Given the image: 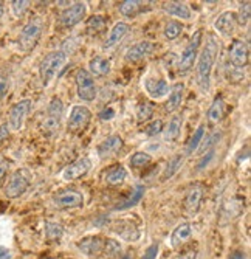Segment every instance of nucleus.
I'll use <instances>...</instances> for the list:
<instances>
[{"instance_id": "864d4df0", "label": "nucleus", "mask_w": 251, "mask_h": 259, "mask_svg": "<svg viewBox=\"0 0 251 259\" xmlns=\"http://www.w3.org/2000/svg\"><path fill=\"white\" fill-rule=\"evenodd\" d=\"M121 259H132V257L129 254H124V256H121Z\"/></svg>"}, {"instance_id": "ea45409f", "label": "nucleus", "mask_w": 251, "mask_h": 259, "mask_svg": "<svg viewBox=\"0 0 251 259\" xmlns=\"http://www.w3.org/2000/svg\"><path fill=\"white\" fill-rule=\"evenodd\" d=\"M236 16H237L239 25H246V23L249 22V16H251V5H249V2L240 4L239 13H236Z\"/></svg>"}, {"instance_id": "6e6552de", "label": "nucleus", "mask_w": 251, "mask_h": 259, "mask_svg": "<svg viewBox=\"0 0 251 259\" xmlns=\"http://www.w3.org/2000/svg\"><path fill=\"white\" fill-rule=\"evenodd\" d=\"M30 110H31V100H20L16 104H13L8 112V121H7L10 131L17 132L24 127V123Z\"/></svg>"}, {"instance_id": "dca6fc26", "label": "nucleus", "mask_w": 251, "mask_h": 259, "mask_svg": "<svg viewBox=\"0 0 251 259\" xmlns=\"http://www.w3.org/2000/svg\"><path fill=\"white\" fill-rule=\"evenodd\" d=\"M155 50V45L150 42V40H141L138 44H135L132 47H129L126 55H124V59L127 62H138L144 58H147L149 55H152V52Z\"/></svg>"}, {"instance_id": "0eeeda50", "label": "nucleus", "mask_w": 251, "mask_h": 259, "mask_svg": "<svg viewBox=\"0 0 251 259\" xmlns=\"http://www.w3.org/2000/svg\"><path fill=\"white\" fill-rule=\"evenodd\" d=\"M75 79H76V87H78V97L87 103L93 101L98 95V87H96L95 78L88 73V70L79 68L75 75Z\"/></svg>"}, {"instance_id": "c03bdc74", "label": "nucleus", "mask_w": 251, "mask_h": 259, "mask_svg": "<svg viewBox=\"0 0 251 259\" xmlns=\"http://www.w3.org/2000/svg\"><path fill=\"white\" fill-rule=\"evenodd\" d=\"M158 244H152V245H149L147 248H146V251H144V254H143V257L141 259H157V254H158Z\"/></svg>"}, {"instance_id": "09e8293b", "label": "nucleus", "mask_w": 251, "mask_h": 259, "mask_svg": "<svg viewBox=\"0 0 251 259\" xmlns=\"http://www.w3.org/2000/svg\"><path fill=\"white\" fill-rule=\"evenodd\" d=\"M177 259H197V251L195 250H188L177 256Z\"/></svg>"}, {"instance_id": "39448f33", "label": "nucleus", "mask_w": 251, "mask_h": 259, "mask_svg": "<svg viewBox=\"0 0 251 259\" xmlns=\"http://www.w3.org/2000/svg\"><path fill=\"white\" fill-rule=\"evenodd\" d=\"M62 116H64L62 100L58 97H53L47 107V115H45V118L40 123V131L43 132V135H47V137L55 135L59 131Z\"/></svg>"}, {"instance_id": "ddd939ff", "label": "nucleus", "mask_w": 251, "mask_h": 259, "mask_svg": "<svg viewBox=\"0 0 251 259\" xmlns=\"http://www.w3.org/2000/svg\"><path fill=\"white\" fill-rule=\"evenodd\" d=\"M239 27L237 16L234 11H223L216 20H214V30L223 36V37H231Z\"/></svg>"}, {"instance_id": "de8ad7c7", "label": "nucleus", "mask_w": 251, "mask_h": 259, "mask_svg": "<svg viewBox=\"0 0 251 259\" xmlns=\"http://www.w3.org/2000/svg\"><path fill=\"white\" fill-rule=\"evenodd\" d=\"M8 161L7 160H4V158H0V183L4 182V179H5V176H7V172H8Z\"/></svg>"}, {"instance_id": "603ef678", "label": "nucleus", "mask_w": 251, "mask_h": 259, "mask_svg": "<svg viewBox=\"0 0 251 259\" xmlns=\"http://www.w3.org/2000/svg\"><path fill=\"white\" fill-rule=\"evenodd\" d=\"M2 16H4V2H0V20H2Z\"/></svg>"}, {"instance_id": "72a5a7b5", "label": "nucleus", "mask_w": 251, "mask_h": 259, "mask_svg": "<svg viewBox=\"0 0 251 259\" xmlns=\"http://www.w3.org/2000/svg\"><path fill=\"white\" fill-rule=\"evenodd\" d=\"M154 115V104L149 103V101H144V103H140L138 107H136V121L140 124L149 121Z\"/></svg>"}, {"instance_id": "2f4dec72", "label": "nucleus", "mask_w": 251, "mask_h": 259, "mask_svg": "<svg viewBox=\"0 0 251 259\" xmlns=\"http://www.w3.org/2000/svg\"><path fill=\"white\" fill-rule=\"evenodd\" d=\"M43 233H45V238L47 241H59L64 234V227L58 222H53V221H47L43 225Z\"/></svg>"}, {"instance_id": "9b49d317", "label": "nucleus", "mask_w": 251, "mask_h": 259, "mask_svg": "<svg viewBox=\"0 0 251 259\" xmlns=\"http://www.w3.org/2000/svg\"><path fill=\"white\" fill-rule=\"evenodd\" d=\"M85 13H87V5L84 2H76L61 13L59 22L64 28H73L85 17Z\"/></svg>"}, {"instance_id": "9d476101", "label": "nucleus", "mask_w": 251, "mask_h": 259, "mask_svg": "<svg viewBox=\"0 0 251 259\" xmlns=\"http://www.w3.org/2000/svg\"><path fill=\"white\" fill-rule=\"evenodd\" d=\"M52 202L56 209H73L84 205V196L76 190H64L55 194Z\"/></svg>"}, {"instance_id": "c9c22d12", "label": "nucleus", "mask_w": 251, "mask_h": 259, "mask_svg": "<svg viewBox=\"0 0 251 259\" xmlns=\"http://www.w3.org/2000/svg\"><path fill=\"white\" fill-rule=\"evenodd\" d=\"M181 33H183V25H181V22H178V20H169L163 30V34L168 40L177 39Z\"/></svg>"}, {"instance_id": "b1692460", "label": "nucleus", "mask_w": 251, "mask_h": 259, "mask_svg": "<svg viewBox=\"0 0 251 259\" xmlns=\"http://www.w3.org/2000/svg\"><path fill=\"white\" fill-rule=\"evenodd\" d=\"M163 11L168 13L169 16L183 19V20H189L192 17L191 8L185 2H165L163 4Z\"/></svg>"}, {"instance_id": "79ce46f5", "label": "nucleus", "mask_w": 251, "mask_h": 259, "mask_svg": "<svg viewBox=\"0 0 251 259\" xmlns=\"http://www.w3.org/2000/svg\"><path fill=\"white\" fill-rule=\"evenodd\" d=\"M146 135L147 137H157L158 134H162L163 132V121L162 120H155L152 121L146 129H144Z\"/></svg>"}, {"instance_id": "a18cd8bd", "label": "nucleus", "mask_w": 251, "mask_h": 259, "mask_svg": "<svg viewBox=\"0 0 251 259\" xmlns=\"http://www.w3.org/2000/svg\"><path fill=\"white\" fill-rule=\"evenodd\" d=\"M113 116H115V109H113V107H106V109H103L99 112V118L103 121H109V120L113 118Z\"/></svg>"}, {"instance_id": "7ed1b4c3", "label": "nucleus", "mask_w": 251, "mask_h": 259, "mask_svg": "<svg viewBox=\"0 0 251 259\" xmlns=\"http://www.w3.org/2000/svg\"><path fill=\"white\" fill-rule=\"evenodd\" d=\"M65 62H67V53L64 50L52 52L45 56L39 67V75H40L42 84L48 85L55 79V76L59 73V70L65 65Z\"/></svg>"}, {"instance_id": "1a4fd4ad", "label": "nucleus", "mask_w": 251, "mask_h": 259, "mask_svg": "<svg viewBox=\"0 0 251 259\" xmlns=\"http://www.w3.org/2000/svg\"><path fill=\"white\" fill-rule=\"evenodd\" d=\"M90 121H92V112H90L88 107H85V106H73L72 112H70V116H68V121H67L68 132L79 134L90 124Z\"/></svg>"}, {"instance_id": "f3484780", "label": "nucleus", "mask_w": 251, "mask_h": 259, "mask_svg": "<svg viewBox=\"0 0 251 259\" xmlns=\"http://www.w3.org/2000/svg\"><path fill=\"white\" fill-rule=\"evenodd\" d=\"M203 196H205V186L203 185L195 183V185L188 188L186 196H185V208L189 214H195L198 211L200 203L203 200Z\"/></svg>"}, {"instance_id": "f8f14e48", "label": "nucleus", "mask_w": 251, "mask_h": 259, "mask_svg": "<svg viewBox=\"0 0 251 259\" xmlns=\"http://www.w3.org/2000/svg\"><path fill=\"white\" fill-rule=\"evenodd\" d=\"M90 169H92V160L88 157H79L75 161H72L70 164H67L61 176L64 180L72 182V180H78V179L84 177Z\"/></svg>"}, {"instance_id": "2eb2a0df", "label": "nucleus", "mask_w": 251, "mask_h": 259, "mask_svg": "<svg viewBox=\"0 0 251 259\" xmlns=\"http://www.w3.org/2000/svg\"><path fill=\"white\" fill-rule=\"evenodd\" d=\"M123 145H124V141H123V138L120 135H110V137L104 138L98 145V148H96L98 157L101 160L110 158V157H113V155L121 151Z\"/></svg>"}, {"instance_id": "a878e982", "label": "nucleus", "mask_w": 251, "mask_h": 259, "mask_svg": "<svg viewBox=\"0 0 251 259\" xmlns=\"http://www.w3.org/2000/svg\"><path fill=\"white\" fill-rule=\"evenodd\" d=\"M110 70V61L103 56H95L88 62V73L92 76H107Z\"/></svg>"}, {"instance_id": "4c0bfd02", "label": "nucleus", "mask_w": 251, "mask_h": 259, "mask_svg": "<svg viewBox=\"0 0 251 259\" xmlns=\"http://www.w3.org/2000/svg\"><path fill=\"white\" fill-rule=\"evenodd\" d=\"M152 161V155L147 152H135L130 157V166L133 168H143L146 164H149Z\"/></svg>"}, {"instance_id": "c85d7f7f", "label": "nucleus", "mask_w": 251, "mask_h": 259, "mask_svg": "<svg viewBox=\"0 0 251 259\" xmlns=\"http://www.w3.org/2000/svg\"><path fill=\"white\" fill-rule=\"evenodd\" d=\"M107 28V19L101 14H96V16H92L88 17L87 20V25H85V30L90 36H96V34H101L104 30Z\"/></svg>"}, {"instance_id": "393cba45", "label": "nucleus", "mask_w": 251, "mask_h": 259, "mask_svg": "<svg viewBox=\"0 0 251 259\" xmlns=\"http://www.w3.org/2000/svg\"><path fill=\"white\" fill-rule=\"evenodd\" d=\"M181 126H183V116L178 115V113L172 115L169 123L166 124V127H163V138H165V141H175L180 137Z\"/></svg>"}, {"instance_id": "5701e85b", "label": "nucleus", "mask_w": 251, "mask_h": 259, "mask_svg": "<svg viewBox=\"0 0 251 259\" xmlns=\"http://www.w3.org/2000/svg\"><path fill=\"white\" fill-rule=\"evenodd\" d=\"M103 247H104V239L101 236H88L78 242V248L87 256H93V254L101 253Z\"/></svg>"}, {"instance_id": "412c9836", "label": "nucleus", "mask_w": 251, "mask_h": 259, "mask_svg": "<svg viewBox=\"0 0 251 259\" xmlns=\"http://www.w3.org/2000/svg\"><path fill=\"white\" fill-rule=\"evenodd\" d=\"M129 30H130V27H129V23H126V22L115 23L113 28L110 30V33H109V36H107V39H106V42L103 45V49L109 50V49H112V47H115L117 44H120L127 36Z\"/></svg>"}, {"instance_id": "f257e3e1", "label": "nucleus", "mask_w": 251, "mask_h": 259, "mask_svg": "<svg viewBox=\"0 0 251 259\" xmlns=\"http://www.w3.org/2000/svg\"><path fill=\"white\" fill-rule=\"evenodd\" d=\"M220 52V44L219 39L214 34H208L207 42H205L202 52L197 56V65H195V73H197V84L202 92H208L211 84V75L213 68L217 61Z\"/></svg>"}, {"instance_id": "58836bf2", "label": "nucleus", "mask_w": 251, "mask_h": 259, "mask_svg": "<svg viewBox=\"0 0 251 259\" xmlns=\"http://www.w3.org/2000/svg\"><path fill=\"white\" fill-rule=\"evenodd\" d=\"M103 251H104L106 256L113 257V256H117L121 251V244L118 241H115V239H104Z\"/></svg>"}, {"instance_id": "cd10ccee", "label": "nucleus", "mask_w": 251, "mask_h": 259, "mask_svg": "<svg viewBox=\"0 0 251 259\" xmlns=\"http://www.w3.org/2000/svg\"><path fill=\"white\" fill-rule=\"evenodd\" d=\"M225 115V103L222 97H216L214 101L211 103L208 112H207V120L211 126H216L222 121Z\"/></svg>"}, {"instance_id": "a19ab883", "label": "nucleus", "mask_w": 251, "mask_h": 259, "mask_svg": "<svg viewBox=\"0 0 251 259\" xmlns=\"http://www.w3.org/2000/svg\"><path fill=\"white\" fill-rule=\"evenodd\" d=\"M30 8V2H27V0H17V2H11V10H13V14L16 17H22L27 10Z\"/></svg>"}, {"instance_id": "8fccbe9b", "label": "nucleus", "mask_w": 251, "mask_h": 259, "mask_svg": "<svg viewBox=\"0 0 251 259\" xmlns=\"http://www.w3.org/2000/svg\"><path fill=\"white\" fill-rule=\"evenodd\" d=\"M10 257H11L10 251L4 247H0V259H10Z\"/></svg>"}, {"instance_id": "423d86ee", "label": "nucleus", "mask_w": 251, "mask_h": 259, "mask_svg": "<svg viewBox=\"0 0 251 259\" xmlns=\"http://www.w3.org/2000/svg\"><path fill=\"white\" fill-rule=\"evenodd\" d=\"M202 39H203V31L202 30H197L191 39L188 40L185 50L181 52V56L178 59V72L181 75L188 73L189 70L194 67V62L197 61V56H198V50H200V45H202Z\"/></svg>"}, {"instance_id": "7c9ffc66", "label": "nucleus", "mask_w": 251, "mask_h": 259, "mask_svg": "<svg viewBox=\"0 0 251 259\" xmlns=\"http://www.w3.org/2000/svg\"><path fill=\"white\" fill-rule=\"evenodd\" d=\"M143 5L144 4L140 2V0H126V2H121L118 5V10L124 17H135L136 14L141 13Z\"/></svg>"}, {"instance_id": "a211bd4d", "label": "nucleus", "mask_w": 251, "mask_h": 259, "mask_svg": "<svg viewBox=\"0 0 251 259\" xmlns=\"http://www.w3.org/2000/svg\"><path fill=\"white\" fill-rule=\"evenodd\" d=\"M112 230L115 234H118L121 239L127 242H135L140 239V230L130 221H117L112 225Z\"/></svg>"}, {"instance_id": "49530a36", "label": "nucleus", "mask_w": 251, "mask_h": 259, "mask_svg": "<svg viewBox=\"0 0 251 259\" xmlns=\"http://www.w3.org/2000/svg\"><path fill=\"white\" fill-rule=\"evenodd\" d=\"M10 127H8V124L5 123V124H2L0 126V145H4L5 141L10 138Z\"/></svg>"}, {"instance_id": "aec40b11", "label": "nucleus", "mask_w": 251, "mask_h": 259, "mask_svg": "<svg viewBox=\"0 0 251 259\" xmlns=\"http://www.w3.org/2000/svg\"><path fill=\"white\" fill-rule=\"evenodd\" d=\"M144 89L152 100H162L169 93V84L160 78H147L144 81Z\"/></svg>"}, {"instance_id": "6ab92c4d", "label": "nucleus", "mask_w": 251, "mask_h": 259, "mask_svg": "<svg viewBox=\"0 0 251 259\" xmlns=\"http://www.w3.org/2000/svg\"><path fill=\"white\" fill-rule=\"evenodd\" d=\"M192 233H194L192 224H189V222L178 224L174 228L172 234H171V245H172V248H178L183 244H186L192 238Z\"/></svg>"}, {"instance_id": "e433bc0d", "label": "nucleus", "mask_w": 251, "mask_h": 259, "mask_svg": "<svg viewBox=\"0 0 251 259\" xmlns=\"http://www.w3.org/2000/svg\"><path fill=\"white\" fill-rule=\"evenodd\" d=\"M219 138H220V134H219V132H216V134H213V135H210V137H207V138H203V140H202V143H200V146H198V149H197V154H198V155H205L207 152L213 151L214 146L217 145Z\"/></svg>"}, {"instance_id": "4be33fe9", "label": "nucleus", "mask_w": 251, "mask_h": 259, "mask_svg": "<svg viewBox=\"0 0 251 259\" xmlns=\"http://www.w3.org/2000/svg\"><path fill=\"white\" fill-rule=\"evenodd\" d=\"M168 101L165 104L166 112H175L181 103H183V97H185V84L183 82H175L171 87V92L168 93Z\"/></svg>"}, {"instance_id": "4468645a", "label": "nucleus", "mask_w": 251, "mask_h": 259, "mask_svg": "<svg viewBox=\"0 0 251 259\" xmlns=\"http://www.w3.org/2000/svg\"><path fill=\"white\" fill-rule=\"evenodd\" d=\"M228 58H230V62L236 67V68H243L246 67L248 61H249V49L248 44L245 40L236 39L231 45L230 50H228Z\"/></svg>"}, {"instance_id": "20e7f679", "label": "nucleus", "mask_w": 251, "mask_h": 259, "mask_svg": "<svg viewBox=\"0 0 251 259\" xmlns=\"http://www.w3.org/2000/svg\"><path fill=\"white\" fill-rule=\"evenodd\" d=\"M31 185V176L27 169H16L4 186V194L8 199H19L24 196Z\"/></svg>"}, {"instance_id": "3c124183", "label": "nucleus", "mask_w": 251, "mask_h": 259, "mask_svg": "<svg viewBox=\"0 0 251 259\" xmlns=\"http://www.w3.org/2000/svg\"><path fill=\"white\" fill-rule=\"evenodd\" d=\"M230 259H248V257H246V254L243 251H236V253L231 254Z\"/></svg>"}, {"instance_id": "37998d69", "label": "nucleus", "mask_w": 251, "mask_h": 259, "mask_svg": "<svg viewBox=\"0 0 251 259\" xmlns=\"http://www.w3.org/2000/svg\"><path fill=\"white\" fill-rule=\"evenodd\" d=\"M8 90H10V78L5 72L0 70V100H4L7 97Z\"/></svg>"}, {"instance_id": "bb28decb", "label": "nucleus", "mask_w": 251, "mask_h": 259, "mask_svg": "<svg viewBox=\"0 0 251 259\" xmlns=\"http://www.w3.org/2000/svg\"><path fill=\"white\" fill-rule=\"evenodd\" d=\"M127 177V171L123 164H113L104 172V182L110 186L121 185Z\"/></svg>"}, {"instance_id": "473e14b6", "label": "nucleus", "mask_w": 251, "mask_h": 259, "mask_svg": "<svg viewBox=\"0 0 251 259\" xmlns=\"http://www.w3.org/2000/svg\"><path fill=\"white\" fill-rule=\"evenodd\" d=\"M205 135H207V132H205V126L200 124L195 129V132L191 137V140L188 141V145H186V155H194L197 152V149H198V146L202 143V140L205 138Z\"/></svg>"}, {"instance_id": "f704fd0d", "label": "nucleus", "mask_w": 251, "mask_h": 259, "mask_svg": "<svg viewBox=\"0 0 251 259\" xmlns=\"http://www.w3.org/2000/svg\"><path fill=\"white\" fill-rule=\"evenodd\" d=\"M144 191H146V190H144V186H136V188H135V191H132L130 197H129L127 200H124L121 205H118L117 209H127V208L135 206L136 203H140L141 199H143V196H144Z\"/></svg>"}, {"instance_id": "c756f323", "label": "nucleus", "mask_w": 251, "mask_h": 259, "mask_svg": "<svg viewBox=\"0 0 251 259\" xmlns=\"http://www.w3.org/2000/svg\"><path fill=\"white\" fill-rule=\"evenodd\" d=\"M183 161H185V157L181 155V154L174 155V157L168 161L166 166H165V171H163V174H162V180L165 182V180L172 179V177L178 172V169L181 168V164H183Z\"/></svg>"}, {"instance_id": "f03ea898", "label": "nucleus", "mask_w": 251, "mask_h": 259, "mask_svg": "<svg viewBox=\"0 0 251 259\" xmlns=\"http://www.w3.org/2000/svg\"><path fill=\"white\" fill-rule=\"evenodd\" d=\"M42 31H43V20L40 17H33L30 19L24 28L19 33V47L22 52H31L33 49H36L37 42L42 37Z\"/></svg>"}]
</instances>
